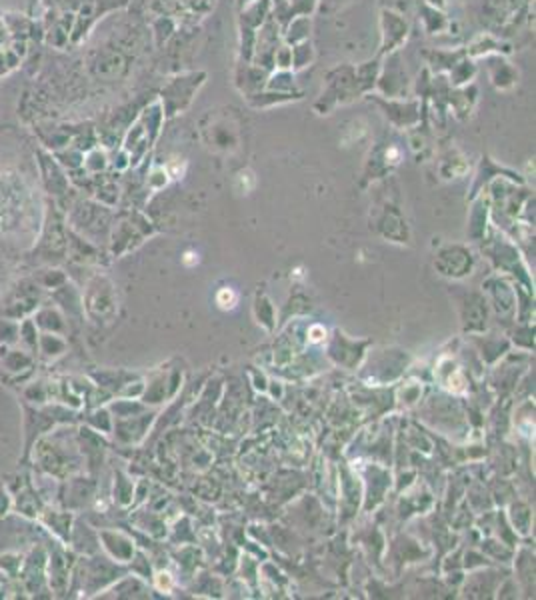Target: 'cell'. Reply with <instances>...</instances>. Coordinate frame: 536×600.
<instances>
[{
    "mask_svg": "<svg viewBox=\"0 0 536 600\" xmlns=\"http://www.w3.org/2000/svg\"><path fill=\"white\" fill-rule=\"evenodd\" d=\"M216 302H218L220 308H224V310L232 308V306L236 304V292L230 290V288H222V290L218 292V296H216Z\"/></svg>",
    "mask_w": 536,
    "mask_h": 600,
    "instance_id": "cell-1",
    "label": "cell"
}]
</instances>
